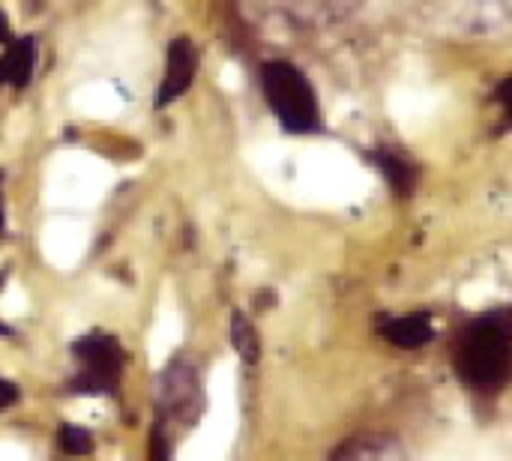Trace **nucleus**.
Returning <instances> with one entry per match:
<instances>
[{"label": "nucleus", "mask_w": 512, "mask_h": 461, "mask_svg": "<svg viewBox=\"0 0 512 461\" xmlns=\"http://www.w3.org/2000/svg\"><path fill=\"white\" fill-rule=\"evenodd\" d=\"M453 369L477 399H498L512 387V306H492L462 324L453 339Z\"/></svg>", "instance_id": "1"}, {"label": "nucleus", "mask_w": 512, "mask_h": 461, "mask_svg": "<svg viewBox=\"0 0 512 461\" xmlns=\"http://www.w3.org/2000/svg\"><path fill=\"white\" fill-rule=\"evenodd\" d=\"M261 87L270 111L291 135H315L324 126L321 102L300 66L291 60H267L261 69Z\"/></svg>", "instance_id": "2"}, {"label": "nucleus", "mask_w": 512, "mask_h": 461, "mask_svg": "<svg viewBox=\"0 0 512 461\" xmlns=\"http://www.w3.org/2000/svg\"><path fill=\"white\" fill-rule=\"evenodd\" d=\"M72 354L81 363V372L72 381V390H81V393H114L117 390L120 369H123V351L111 336L90 333L72 345Z\"/></svg>", "instance_id": "3"}, {"label": "nucleus", "mask_w": 512, "mask_h": 461, "mask_svg": "<svg viewBox=\"0 0 512 461\" xmlns=\"http://www.w3.org/2000/svg\"><path fill=\"white\" fill-rule=\"evenodd\" d=\"M159 405L162 414L180 426H192L201 414V381L189 360L177 357L165 366L159 378Z\"/></svg>", "instance_id": "4"}, {"label": "nucleus", "mask_w": 512, "mask_h": 461, "mask_svg": "<svg viewBox=\"0 0 512 461\" xmlns=\"http://www.w3.org/2000/svg\"><path fill=\"white\" fill-rule=\"evenodd\" d=\"M369 162L378 168V174L384 177L387 189L399 198V201H408L414 198V192L420 189V162L402 147V144H393V141H384V144H375L369 150Z\"/></svg>", "instance_id": "5"}, {"label": "nucleus", "mask_w": 512, "mask_h": 461, "mask_svg": "<svg viewBox=\"0 0 512 461\" xmlns=\"http://www.w3.org/2000/svg\"><path fill=\"white\" fill-rule=\"evenodd\" d=\"M378 336L399 351H423L435 342V321L429 312H402V315H378Z\"/></svg>", "instance_id": "6"}, {"label": "nucleus", "mask_w": 512, "mask_h": 461, "mask_svg": "<svg viewBox=\"0 0 512 461\" xmlns=\"http://www.w3.org/2000/svg\"><path fill=\"white\" fill-rule=\"evenodd\" d=\"M195 69H198V54H195V45L192 39L186 36H177L165 54V75H162V84H159V93H156V108H165L171 105L174 99H180L192 78H195Z\"/></svg>", "instance_id": "7"}, {"label": "nucleus", "mask_w": 512, "mask_h": 461, "mask_svg": "<svg viewBox=\"0 0 512 461\" xmlns=\"http://www.w3.org/2000/svg\"><path fill=\"white\" fill-rule=\"evenodd\" d=\"M369 0H285L288 15L306 30H324L357 15Z\"/></svg>", "instance_id": "8"}, {"label": "nucleus", "mask_w": 512, "mask_h": 461, "mask_svg": "<svg viewBox=\"0 0 512 461\" xmlns=\"http://www.w3.org/2000/svg\"><path fill=\"white\" fill-rule=\"evenodd\" d=\"M327 461H408L399 438L387 432H363L348 438Z\"/></svg>", "instance_id": "9"}, {"label": "nucleus", "mask_w": 512, "mask_h": 461, "mask_svg": "<svg viewBox=\"0 0 512 461\" xmlns=\"http://www.w3.org/2000/svg\"><path fill=\"white\" fill-rule=\"evenodd\" d=\"M33 63H36V45L33 39H15L9 45V51L0 57V84H12V87H27L33 78Z\"/></svg>", "instance_id": "10"}, {"label": "nucleus", "mask_w": 512, "mask_h": 461, "mask_svg": "<svg viewBox=\"0 0 512 461\" xmlns=\"http://www.w3.org/2000/svg\"><path fill=\"white\" fill-rule=\"evenodd\" d=\"M231 345H234V351H237V357L243 360V363H258V357H261V342H258V333H255V327L249 324V318L246 315H240V312H234V318H231Z\"/></svg>", "instance_id": "11"}, {"label": "nucleus", "mask_w": 512, "mask_h": 461, "mask_svg": "<svg viewBox=\"0 0 512 461\" xmlns=\"http://www.w3.org/2000/svg\"><path fill=\"white\" fill-rule=\"evenodd\" d=\"M57 444L66 456H87L93 450V438L90 432L78 429V426H63L57 435Z\"/></svg>", "instance_id": "12"}, {"label": "nucleus", "mask_w": 512, "mask_h": 461, "mask_svg": "<svg viewBox=\"0 0 512 461\" xmlns=\"http://www.w3.org/2000/svg\"><path fill=\"white\" fill-rule=\"evenodd\" d=\"M495 105H498V114H501V132H510L512 129V75H507L498 87H495Z\"/></svg>", "instance_id": "13"}, {"label": "nucleus", "mask_w": 512, "mask_h": 461, "mask_svg": "<svg viewBox=\"0 0 512 461\" xmlns=\"http://www.w3.org/2000/svg\"><path fill=\"white\" fill-rule=\"evenodd\" d=\"M150 461H171V441L162 426H156L150 435Z\"/></svg>", "instance_id": "14"}, {"label": "nucleus", "mask_w": 512, "mask_h": 461, "mask_svg": "<svg viewBox=\"0 0 512 461\" xmlns=\"http://www.w3.org/2000/svg\"><path fill=\"white\" fill-rule=\"evenodd\" d=\"M15 402H18V387H15V384H9L6 378H0V411L12 408Z\"/></svg>", "instance_id": "15"}, {"label": "nucleus", "mask_w": 512, "mask_h": 461, "mask_svg": "<svg viewBox=\"0 0 512 461\" xmlns=\"http://www.w3.org/2000/svg\"><path fill=\"white\" fill-rule=\"evenodd\" d=\"M6 36H9V24H6V15L0 12V42H3Z\"/></svg>", "instance_id": "16"}, {"label": "nucleus", "mask_w": 512, "mask_h": 461, "mask_svg": "<svg viewBox=\"0 0 512 461\" xmlns=\"http://www.w3.org/2000/svg\"><path fill=\"white\" fill-rule=\"evenodd\" d=\"M0 333H6V327H3V324H0Z\"/></svg>", "instance_id": "17"}, {"label": "nucleus", "mask_w": 512, "mask_h": 461, "mask_svg": "<svg viewBox=\"0 0 512 461\" xmlns=\"http://www.w3.org/2000/svg\"><path fill=\"white\" fill-rule=\"evenodd\" d=\"M0 225H3V213H0Z\"/></svg>", "instance_id": "18"}]
</instances>
